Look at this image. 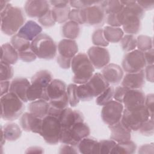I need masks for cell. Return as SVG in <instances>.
Here are the masks:
<instances>
[{
	"mask_svg": "<svg viewBox=\"0 0 154 154\" xmlns=\"http://www.w3.org/2000/svg\"><path fill=\"white\" fill-rule=\"evenodd\" d=\"M6 140L14 141L18 140L22 135V130L19 125L15 123H8L1 126Z\"/></svg>",
	"mask_w": 154,
	"mask_h": 154,
	"instance_id": "obj_29",
	"label": "cell"
},
{
	"mask_svg": "<svg viewBox=\"0 0 154 154\" xmlns=\"http://www.w3.org/2000/svg\"><path fill=\"white\" fill-rule=\"evenodd\" d=\"M69 19L79 25L85 24V14L84 8H73L70 10Z\"/></svg>",
	"mask_w": 154,
	"mask_h": 154,
	"instance_id": "obj_41",
	"label": "cell"
},
{
	"mask_svg": "<svg viewBox=\"0 0 154 154\" xmlns=\"http://www.w3.org/2000/svg\"><path fill=\"white\" fill-rule=\"evenodd\" d=\"M78 149L83 154L99 153V141L93 138L85 137L79 143Z\"/></svg>",
	"mask_w": 154,
	"mask_h": 154,
	"instance_id": "obj_26",
	"label": "cell"
},
{
	"mask_svg": "<svg viewBox=\"0 0 154 154\" xmlns=\"http://www.w3.org/2000/svg\"><path fill=\"white\" fill-rule=\"evenodd\" d=\"M1 61L6 62L11 65L14 64L19 59L17 51L9 43H5L1 45Z\"/></svg>",
	"mask_w": 154,
	"mask_h": 154,
	"instance_id": "obj_27",
	"label": "cell"
},
{
	"mask_svg": "<svg viewBox=\"0 0 154 154\" xmlns=\"http://www.w3.org/2000/svg\"><path fill=\"white\" fill-rule=\"evenodd\" d=\"M144 70V75H145V79L147 81L153 82V72H154V66L153 65H146L145 67Z\"/></svg>",
	"mask_w": 154,
	"mask_h": 154,
	"instance_id": "obj_56",
	"label": "cell"
},
{
	"mask_svg": "<svg viewBox=\"0 0 154 154\" xmlns=\"http://www.w3.org/2000/svg\"><path fill=\"white\" fill-rule=\"evenodd\" d=\"M58 55L63 58L73 59L78 52V46L74 40L64 38L58 45Z\"/></svg>",
	"mask_w": 154,
	"mask_h": 154,
	"instance_id": "obj_23",
	"label": "cell"
},
{
	"mask_svg": "<svg viewBox=\"0 0 154 154\" xmlns=\"http://www.w3.org/2000/svg\"><path fill=\"white\" fill-rule=\"evenodd\" d=\"M137 48L143 52L153 48L152 38L145 35H138L137 38Z\"/></svg>",
	"mask_w": 154,
	"mask_h": 154,
	"instance_id": "obj_38",
	"label": "cell"
},
{
	"mask_svg": "<svg viewBox=\"0 0 154 154\" xmlns=\"http://www.w3.org/2000/svg\"><path fill=\"white\" fill-rule=\"evenodd\" d=\"M70 11V5L61 8H54L51 9L52 14L56 22L59 23H66L68 21Z\"/></svg>",
	"mask_w": 154,
	"mask_h": 154,
	"instance_id": "obj_35",
	"label": "cell"
},
{
	"mask_svg": "<svg viewBox=\"0 0 154 154\" xmlns=\"http://www.w3.org/2000/svg\"><path fill=\"white\" fill-rule=\"evenodd\" d=\"M0 16L1 31L9 36L16 34L24 25L26 19L23 10L10 3L0 12Z\"/></svg>",
	"mask_w": 154,
	"mask_h": 154,
	"instance_id": "obj_2",
	"label": "cell"
},
{
	"mask_svg": "<svg viewBox=\"0 0 154 154\" xmlns=\"http://www.w3.org/2000/svg\"><path fill=\"white\" fill-rule=\"evenodd\" d=\"M38 22L44 27L50 28L55 25L56 22L54 19L51 10L50 9L46 14L38 18Z\"/></svg>",
	"mask_w": 154,
	"mask_h": 154,
	"instance_id": "obj_48",
	"label": "cell"
},
{
	"mask_svg": "<svg viewBox=\"0 0 154 154\" xmlns=\"http://www.w3.org/2000/svg\"><path fill=\"white\" fill-rule=\"evenodd\" d=\"M49 107V102L43 99H38L31 102L28 105V109L29 112L34 116L43 119L48 116Z\"/></svg>",
	"mask_w": 154,
	"mask_h": 154,
	"instance_id": "obj_25",
	"label": "cell"
},
{
	"mask_svg": "<svg viewBox=\"0 0 154 154\" xmlns=\"http://www.w3.org/2000/svg\"><path fill=\"white\" fill-rule=\"evenodd\" d=\"M124 5L122 10V29L127 34H137L141 26V20L144 16L145 11L136 1H121Z\"/></svg>",
	"mask_w": 154,
	"mask_h": 154,
	"instance_id": "obj_1",
	"label": "cell"
},
{
	"mask_svg": "<svg viewBox=\"0 0 154 154\" xmlns=\"http://www.w3.org/2000/svg\"><path fill=\"white\" fill-rule=\"evenodd\" d=\"M103 29L105 38L108 43H118L124 35V32L120 27L106 26Z\"/></svg>",
	"mask_w": 154,
	"mask_h": 154,
	"instance_id": "obj_32",
	"label": "cell"
},
{
	"mask_svg": "<svg viewBox=\"0 0 154 154\" xmlns=\"http://www.w3.org/2000/svg\"><path fill=\"white\" fill-rule=\"evenodd\" d=\"M123 70L127 73H135L144 70L146 66V62L144 52L135 49L127 52L122 61Z\"/></svg>",
	"mask_w": 154,
	"mask_h": 154,
	"instance_id": "obj_9",
	"label": "cell"
},
{
	"mask_svg": "<svg viewBox=\"0 0 154 154\" xmlns=\"http://www.w3.org/2000/svg\"><path fill=\"white\" fill-rule=\"evenodd\" d=\"M43 152V149L38 146L30 147L28 148L25 152L26 153H42Z\"/></svg>",
	"mask_w": 154,
	"mask_h": 154,
	"instance_id": "obj_62",
	"label": "cell"
},
{
	"mask_svg": "<svg viewBox=\"0 0 154 154\" xmlns=\"http://www.w3.org/2000/svg\"><path fill=\"white\" fill-rule=\"evenodd\" d=\"M117 143L110 140H102L99 141V153L107 154L111 153V150L116 146Z\"/></svg>",
	"mask_w": 154,
	"mask_h": 154,
	"instance_id": "obj_45",
	"label": "cell"
},
{
	"mask_svg": "<svg viewBox=\"0 0 154 154\" xmlns=\"http://www.w3.org/2000/svg\"><path fill=\"white\" fill-rule=\"evenodd\" d=\"M154 146L153 143H149V144H145L141 146L138 149V153H153Z\"/></svg>",
	"mask_w": 154,
	"mask_h": 154,
	"instance_id": "obj_57",
	"label": "cell"
},
{
	"mask_svg": "<svg viewBox=\"0 0 154 154\" xmlns=\"http://www.w3.org/2000/svg\"><path fill=\"white\" fill-rule=\"evenodd\" d=\"M50 10L49 1L45 0H30L26 1L24 10L26 14L32 18L37 19L46 14Z\"/></svg>",
	"mask_w": 154,
	"mask_h": 154,
	"instance_id": "obj_13",
	"label": "cell"
},
{
	"mask_svg": "<svg viewBox=\"0 0 154 154\" xmlns=\"http://www.w3.org/2000/svg\"><path fill=\"white\" fill-rule=\"evenodd\" d=\"M84 116L81 111L68 107L64 109L59 118L62 129L69 128L76 123L84 122Z\"/></svg>",
	"mask_w": 154,
	"mask_h": 154,
	"instance_id": "obj_16",
	"label": "cell"
},
{
	"mask_svg": "<svg viewBox=\"0 0 154 154\" xmlns=\"http://www.w3.org/2000/svg\"><path fill=\"white\" fill-rule=\"evenodd\" d=\"M18 55H19V58L20 60L26 63H30V62L34 61L37 58V56L34 54V52L32 51L31 48L25 51L18 52Z\"/></svg>",
	"mask_w": 154,
	"mask_h": 154,
	"instance_id": "obj_50",
	"label": "cell"
},
{
	"mask_svg": "<svg viewBox=\"0 0 154 154\" xmlns=\"http://www.w3.org/2000/svg\"><path fill=\"white\" fill-rule=\"evenodd\" d=\"M31 85L29 80L25 78H16L10 83V91L18 96L23 102H28L26 93Z\"/></svg>",
	"mask_w": 154,
	"mask_h": 154,
	"instance_id": "obj_22",
	"label": "cell"
},
{
	"mask_svg": "<svg viewBox=\"0 0 154 154\" xmlns=\"http://www.w3.org/2000/svg\"><path fill=\"white\" fill-rule=\"evenodd\" d=\"M144 70L135 73H127L122 80V86L129 89L141 88L145 84Z\"/></svg>",
	"mask_w": 154,
	"mask_h": 154,
	"instance_id": "obj_20",
	"label": "cell"
},
{
	"mask_svg": "<svg viewBox=\"0 0 154 154\" xmlns=\"http://www.w3.org/2000/svg\"><path fill=\"white\" fill-rule=\"evenodd\" d=\"M77 85L76 84H70L67 86L66 93L68 97L69 103L72 106L75 107L79 103L80 100L77 94Z\"/></svg>",
	"mask_w": 154,
	"mask_h": 154,
	"instance_id": "obj_40",
	"label": "cell"
},
{
	"mask_svg": "<svg viewBox=\"0 0 154 154\" xmlns=\"http://www.w3.org/2000/svg\"><path fill=\"white\" fill-rule=\"evenodd\" d=\"M81 31V28L78 23L69 20L64 23L61 28V33L63 36L70 40H74L77 38L79 35Z\"/></svg>",
	"mask_w": 154,
	"mask_h": 154,
	"instance_id": "obj_28",
	"label": "cell"
},
{
	"mask_svg": "<svg viewBox=\"0 0 154 154\" xmlns=\"http://www.w3.org/2000/svg\"><path fill=\"white\" fill-rule=\"evenodd\" d=\"M99 1H89V0H77L69 1V5L73 8H85L91 5L99 3Z\"/></svg>",
	"mask_w": 154,
	"mask_h": 154,
	"instance_id": "obj_49",
	"label": "cell"
},
{
	"mask_svg": "<svg viewBox=\"0 0 154 154\" xmlns=\"http://www.w3.org/2000/svg\"><path fill=\"white\" fill-rule=\"evenodd\" d=\"M137 149L136 144L129 140L122 143H117L111 152V154H132Z\"/></svg>",
	"mask_w": 154,
	"mask_h": 154,
	"instance_id": "obj_33",
	"label": "cell"
},
{
	"mask_svg": "<svg viewBox=\"0 0 154 154\" xmlns=\"http://www.w3.org/2000/svg\"><path fill=\"white\" fill-rule=\"evenodd\" d=\"M101 74L109 84L113 85L119 84L123 78L122 68L114 63H109L105 66L102 70Z\"/></svg>",
	"mask_w": 154,
	"mask_h": 154,
	"instance_id": "obj_15",
	"label": "cell"
},
{
	"mask_svg": "<svg viewBox=\"0 0 154 154\" xmlns=\"http://www.w3.org/2000/svg\"><path fill=\"white\" fill-rule=\"evenodd\" d=\"M124 106L122 103L116 100H111L102 107L101 117L103 122L108 126L114 125L120 121Z\"/></svg>",
	"mask_w": 154,
	"mask_h": 154,
	"instance_id": "obj_10",
	"label": "cell"
},
{
	"mask_svg": "<svg viewBox=\"0 0 154 154\" xmlns=\"http://www.w3.org/2000/svg\"><path fill=\"white\" fill-rule=\"evenodd\" d=\"M153 102H154V95L153 93L148 94L146 96L144 105L147 109L150 118L153 119Z\"/></svg>",
	"mask_w": 154,
	"mask_h": 154,
	"instance_id": "obj_53",
	"label": "cell"
},
{
	"mask_svg": "<svg viewBox=\"0 0 154 154\" xmlns=\"http://www.w3.org/2000/svg\"><path fill=\"white\" fill-rule=\"evenodd\" d=\"M144 58L147 65H153L154 63V51L153 48L144 52Z\"/></svg>",
	"mask_w": 154,
	"mask_h": 154,
	"instance_id": "obj_58",
	"label": "cell"
},
{
	"mask_svg": "<svg viewBox=\"0 0 154 154\" xmlns=\"http://www.w3.org/2000/svg\"><path fill=\"white\" fill-rule=\"evenodd\" d=\"M5 141H6V139H5V138L4 132H3L2 130L1 129V146H2L5 144Z\"/></svg>",
	"mask_w": 154,
	"mask_h": 154,
	"instance_id": "obj_64",
	"label": "cell"
},
{
	"mask_svg": "<svg viewBox=\"0 0 154 154\" xmlns=\"http://www.w3.org/2000/svg\"><path fill=\"white\" fill-rule=\"evenodd\" d=\"M1 117L2 119L8 121H13L17 119L25 109L23 102L15 94L9 91L1 96Z\"/></svg>",
	"mask_w": 154,
	"mask_h": 154,
	"instance_id": "obj_4",
	"label": "cell"
},
{
	"mask_svg": "<svg viewBox=\"0 0 154 154\" xmlns=\"http://www.w3.org/2000/svg\"><path fill=\"white\" fill-rule=\"evenodd\" d=\"M78 147L70 144H63L60 147L59 153H78Z\"/></svg>",
	"mask_w": 154,
	"mask_h": 154,
	"instance_id": "obj_54",
	"label": "cell"
},
{
	"mask_svg": "<svg viewBox=\"0 0 154 154\" xmlns=\"http://www.w3.org/2000/svg\"><path fill=\"white\" fill-rule=\"evenodd\" d=\"M61 129L62 127L60 120L55 117L48 115L42 119L40 135L46 143L55 145L60 142Z\"/></svg>",
	"mask_w": 154,
	"mask_h": 154,
	"instance_id": "obj_8",
	"label": "cell"
},
{
	"mask_svg": "<svg viewBox=\"0 0 154 154\" xmlns=\"http://www.w3.org/2000/svg\"><path fill=\"white\" fill-rule=\"evenodd\" d=\"M72 59L63 58L59 55L57 57V62L60 67L63 69H68L71 67Z\"/></svg>",
	"mask_w": 154,
	"mask_h": 154,
	"instance_id": "obj_55",
	"label": "cell"
},
{
	"mask_svg": "<svg viewBox=\"0 0 154 154\" xmlns=\"http://www.w3.org/2000/svg\"><path fill=\"white\" fill-rule=\"evenodd\" d=\"M71 69L73 73V81L76 84L87 82L94 72V67L87 55L83 52L77 54L72 59Z\"/></svg>",
	"mask_w": 154,
	"mask_h": 154,
	"instance_id": "obj_3",
	"label": "cell"
},
{
	"mask_svg": "<svg viewBox=\"0 0 154 154\" xmlns=\"http://www.w3.org/2000/svg\"><path fill=\"white\" fill-rule=\"evenodd\" d=\"M107 24L110 26L120 27L122 25V11L117 13L109 14L106 17Z\"/></svg>",
	"mask_w": 154,
	"mask_h": 154,
	"instance_id": "obj_46",
	"label": "cell"
},
{
	"mask_svg": "<svg viewBox=\"0 0 154 154\" xmlns=\"http://www.w3.org/2000/svg\"><path fill=\"white\" fill-rule=\"evenodd\" d=\"M140 134L145 136H152L154 132L153 119L149 118L138 129Z\"/></svg>",
	"mask_w": 154,
	"mask_h": 154,
	"instance_id": "obj_47",
	"label": "cell"
},
{
	"mask_svg": "<svg viewBox=\"0 0 154 154\" xmlns=\"http://www.w3.org/2000/svg\"><path fill=\"white\" fill-rule=\"evenodd\" d=\"M26 97L28 101L32 102L38 99H43L49 102L46 92V88L31 83L28 88Z\"/></svg>",
	"mask_w": 154,
	"mask_h": 154,
	"instance_id": "obj_31",
	"label": "cell"
},
{
	"mask_svg": "<svg viewBox=\"0 0 154 154\" xmlns=\"http://www.w3.org/2000/svg\"><path fill=\"white\" fill-rule=\"evenodd\" d=\"M90 134V129L84 122H78L67 129H62L60 142L78 147L81 140Z\"/></svg>",
	"mask_w": 154,
	"mask_h": 154,
	"instance_id": "obj_7",
	"label": "cell"
},
{
	"mask_svg": "<svg viewBox=\"0 0 154 154\" xmlns=\"http://www.w3.org/2000/svg\"><path fill=\"white\" fill-rule=\"evenodd\" d=\"M99 3L84 8L85 14V24L90 26H98L102 25L106 19L104 9Z\"/></svg>",
	"mask_w": 154,
	"mask_h": 154,
	"instance_id": "obj_12",
	"label": "cell"
},
{
	"mask_svg": "<svg viewBox=\"0 0 154 154\" xmlns=\"http://www.w3.org/2000/svg\"><path fill=\"white\" fill-rule=\"evenodd\" d=\"M10 43L17 52L25 51L31 48V42L29 41L19 37L17 34L11 37Z\"/></svg>",
	"mask_w": 154,
	"mask_h": 154,
	"instance_id": "obj_36",
	"label": "cell"
},
{
	"mask_svg": "<svg viewBox=\"0 0 154 154\" xmlns=\"http://www.w3.org/2000/svg\"><path fill=\"white\" fill-rule=\"evenodd\" d=\"M100 5L104 9L107 15L119 13L124 8V5L121 2V1H100Z\"/></svg>",
	"mask_w": 154,
	"mask_h": 154,
	"instance_id": "obj_34",
	"label": "cell"
},
{
	"mask_svg": "<svg viewBox=\"0 0 154 154\" xmlns=\"http://www.w3.org/2000/svg\"><path fill=\"white\" fill-rule=\"evenodd\" d=\"M87 55L94 67L97 69H103L110 61L109 52L105 48L91 46L88 49Z\"/></svg>",
	"mask_w": 154,
	"mask_h": 154,
	"instance_id": "obj_11",
	"label": "cell"
},
{
	"mask_svg": "<svg viewBox=\"0 0 154 154\" xmlns=\"http://www.w3.org/2000/svg\"><path fill=\"white\" fill-rule=\"evenodd\" d=\"M146 95L140 89H129L126 93L123 103L125 108H132L144 105Z\"/></svg>",
	"mask_w": 154,
	"mask_h": 154,
	"instance_id": "obj_17",
	"label": "cell"
},
{
	"mask_svg": "<svg viewBox=\"0 0 154 154\" xmlns=\"http://www.w3.org/2000/svg\"><path fill=\"white\" fill-rule=\"evenodd\" d=\"M77 94L80 100L88 101L93 99V95L86 83L77 86Z\"/></svg>",
	"mask_w": 154,
	"mask_h": 154,
	"instance_id": "obj_43",
	"label": "cell"
},
{
	"mask_svg": "<svg viewBox=\"0 0 154 154\" xmlns=\"http://www.w3.org/2000/svg\"><path fill=\"white\" fill-rule=\"evenodd\" d=\"M50 5L54 8H61L64 7L69 5V1L66 0H53L49 1Z\"/></svg>",
	"mask_w": 154,
	"mask_h": 154,
	"instance_id": "obj_60",
	"label": "cell"
},
{
	"mask_svg": "<svg viewBox=\"0 0 154 154\" xmlns=\"http://www.w3.org/2000/svg\"><path fill=\"white\" fill-rule=\"evenodd\" d=\"M49 103L51 106L55 107V108L60 109H65L67 107L68 104H69L67 94L66 96H64V97H63L62 98H60L59 99L49 101Z\"/></svg>",
	"mask_w": 154,
	"mask_h": 154,
	"instance_id": "obj_51",
	"label": "cell"
},
{
	"mask_svg": "<svg viewBox=\"0 0 154 154\" xmlns=\"http://www.w3.org/2000/svg\"><path fill=\"white\" fill-rule=\"evenodd\" d=\"M21 128L26 132H32L40 134L42 128V119L37 117L29 112L23 113L20 119Z\"/></svg>",
	"mask_w": 154,
	"mask_h": 154,
	"instance_id": "obj_14",
	"label": "cell"
},
{
	"mask_svg": "<svg viewBox=\"0 0 154 154\" xmlns=\"http://www.w3.org/2000/svg\"><path fill=\"white\" fill-rule=\"evenodd\" d=\"M110 131V139L115 141L116 143H122L131 140V131L129 129L120 121L108 126Z\"/></svg>",
	"mask_w": 154,
	"mask_h": 154,
	"instance_id": "obj_18",
	"label": "cell"
},
{
	"mask_svg": "<svg viewBox=\"0 0 154 154\" xmlns=\"http://www.w3.org/2000/svg\"><path fill=\"white\" fill-rule=\"evenodd\" d=\"M150 115L145 105L132 108H124L121 122L131 131H138Z\"/></svg>",
	"mask_w": 154,
	"mask_h": 154,
	"instance_id": "obj_6",
	"label": "cell"
},
{
	"mask_svg": "<svg viewBox=\"0 0 154 154\" xmlns=\"http://www.w3.org/2000/svg\"><path fill=\"white\" fill-rule=\"evenodd\" d=\"M10 3L9 1H4V0H0V12L4 10L8 4Z\"/></svg>",
	"mask_w": 154,
	"mask_h": 154,
	"instance_id": "obj_63",
	"label": "cell"
},
{
	"mask_svg": "<svg viewBox=\"0 0 154 154\" xmlns=\"http://www.w3.org/2000/svg\"><path fill=\"white\" fill-rule=\"evenodd\" d=\"M128 90L129 88L123 86L117 87L115 89H114L113 98L115 99V100L120 103H123L124 96Z\"/></svg>",
	"mask_w": 154,
	"mask_h": 154,
	"instance_id": "obj_52",
	"label": "cell"
},
{
	"mask_svg": "<svg viewBox=\"0 0 154 154\" xmlns=\"http://www.w3.org/2000/svg\"><path fill=\"white\" fill-rule=\"evenodd\" d=\"M1 76L0 81H9L13 76L14 70L11 64L1 61Z\"/></svg>",
	"mask_w": 154,
	"mask_h": 154,
	"instance_id": "obj_44",
	"label": "cell"
},
{
	"mask_svg": "<svg viewBox=\"0 0 154 154\" xmlns=\"http://www.w3.org/2000/svg\"><path fill=\"white\" fill-rule=\"evenodd\" d=\"M114 88L112 87H108L104 91L96 97V102L99 106H103L108 102H110L113 99Z\"/></svg>",
	"mask_w": 154,
	"mask_h": 154,
	"instance_id": "obj_42",
	"label": "cell"
},
{
	"mask_svg": "<svg viewBox=\"0 0 154 154\" xmlns=\"http://www.w3.org/2000/svg\"><path fill=\"white\" fill-rule=\"evenodd\" d=\"M137 2L138 5L145 11L150 10L154 8V1H137Z\"/></svg>",
	"mask_w": 154,
	"mask_h": 154,
	"instance_id": "obj_59",
	"label": "cell"
},
{
	"mask_svg": "<svg viewBox=\"0 0 154 154\" xmlns=\"http://www.w3.org/2000/svg\"><path fill=\"white\" fill-rule=\"evenodd\" d=\"M67 85L66 83L58 79H52L46 88L48 101L55 100L62 98L67 94Z\"/></svg>",
	"mask_w": 154,
	"mask_h": 154,
	"instance_id": "obj_19",
	"label": "cell"
},
{
	"mask_svg": "<svg viewBox=\"0 0 154 154\" xmlns=\"http://www.w3.org/2000/svg\"><path fill=\"white\" fill-rule=\"evenodd\" d=\"M53 76L51 72L47 70H42L36 72L31 79V83L46 88L52 81Z\"/></svg>",
	"mask_w": 154,
	"mask_h": 154,
	"instance_id": "obj_30",
	"label": "cell"
},
{
	"mask_svg": "<svg viewBox=\"0 0 154 154\" xmlns=\"http://www.w3.org/2000/svg\"><path fill=\"white\" fill-rule=\"evenodd\" d=\"M31 46L37 57L43 60L53 59L57 52V46L54 40L46 33H41L31 42Z\"/></svg>",
	"mask_w": 154,
	"mask_h": 154,
	"instance_id": "obj_5",
	"label": "cell"
},
{
	"mask_svg": "<svg viewBox=\"0 0 154 154\" xmlns=\"http://www.w3.org/2000/svg\"><path fill=\"white\" fill-rule=\"evenodd\" d=\"M42 32V27L34 20H28L19 30L17 34L29 42H32Z\"/></svg>",
	"mask_w": 154,
	"mask_h": 154,
	"instance_id": "obj_21",
	"label": "cell"
},
{
	"mask_svg": "<svg viewBox=\"0 0 154 154\" xmlns=\"http://www.w3.org/2000/svg\"><path fill=\"white\" fill-rule=\"evenodd\" d=\"M120 45L123 51H132L137 48V38L134 35L125 34L120 40Z\"/></svg>",
	"mask_w": 154,
	"mask_h": 154,
	"instance_id": "obj_37",
	"label": "cell"
},
{
	"mask_svg": "<svg viewBox=\"0 0 154 154\" xmlns=\"http://www.w3.org/2000/svg\"><path fill=\"white\" fill-rule=\"evenodd\" d=\"M10 83L9 81H2L0 82L1 96L8 93L10 91Z\"/></svg>",
	"mask_w": 154,
	"mask_h": 154,
	"instance_id": "obj_61",
	"label": "cell"
},
{
	"mask_svg": "<svg viewBox=\"0 0 154 154\" xmlns=\"http://www.w3.org/2000/svg\"><path fill=\"white\" fill-rule=\"evenodd\" d=\"M86 84L90 88L93 97H97L109 87V84L100 73H94Z\"/></svg>",
	"mask_w": 154,
	"mask_h": 154,
	"instance_id": "obj_24",
	"label": "cell"
},
{
	"mask_svg": "<svg viewBox=\"0 0 154 154\" xmlns=\"http://www.w3.org/2000/svg\"><path fill=\"white\" fill-rule=\"evenodd\" d=\"M92 43L95 46L105 48L109 45V43L105 38L103 29L98 28L94 31L91 36Z\"/></svg>",
	"mask_w": 154,
	"mask_h": 154,
	"instance_id": "obj_39",
	"label": "cell"
}]
</instances>
